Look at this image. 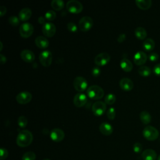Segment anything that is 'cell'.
I'll return each instance as SVG.
<instances>
[{
    "label": "cell",
    "mask_w": 160,
    "mask_h": 160,
    "mask_svg": "<svg viewBox=\"0 0 160 160\" xmlns=\"http://www.w3.org/2000/svg\"><path fill=\"white\" fill-rule=\"evenodd\" d=\"M33 136L31 131L24 129L21 131L17 136L16 143L17 144L22 148L28 146L32 141Z\"/></svg>",
    "instance_id": "obj_1"
},
{
    "label": "cell",
    "mask_w": 160,
    "mask_h": 160,
    "mask_svg": "<svg viewBox=\"0 0 160 160\" xmlns=\"http://www.w3.org/2000/svg\"><path fill=\"white\" fill-rule=\"evenodd\" d=\"M86 92L89 98L95 100L101 99L104 94L103 89L98 85L90 86L88 88Z\"/></svg>",
    "instance_id": "obj_2"
},
{
    "label": "cell",
    "mask_w": 160,
    "mask_h": 160,
    "mask_svg": "<svg viewBox=\"0 0 160 160\" xmlns=\"http://www.w3.org/2000/svg\"><path fill=\"white\" fill-rule=\"evenodd\" d=\"M142 135L148 141H154L158 138L159 132L156 128L152 126H147L142 131Z\"/></svg>",
    "instance_id": "obj_3"
},
{
    "label": "cell",
    "mask_w": 160,
    "mask_h": 160,
    "mask_svg": "<svg viewBox=\"0 0 160 160\" xmlns=\"http://www.w3.org/2000/svg\"><path fill=\"white\" fill-rule=\"evenodd\" d=\"M66 9L72 13H79L82 11L83 6L81 2L77 0H69L66 3Z\"/></svg>",
    "instance_id": "obj_4"
},
{
    "label": "cell",
    "mask_w": 160,
    "mask_h": 160,
    "mask_svg": "<svg viewBox=\"0 0 160 160\" xmlns=\"http://www.w3.org/2000/svg\"><path fill=\"white\" fill-rule=\"evenodd\" d=\"M93 25V20L89 16H83L82 17L78 22L79 28L82 31H89Z\"/></svg>",
    "instance_id": "obj_5"
},
{
    "label": "cell",
    "mask_w": 160,
    "mask_h": 160,
    "mask_svg": "<svg viewBox=\"0 0 160 160\" xmlns=\"http://www.w3.org/2000/svg\"><path fill=\"white\" fill-rule=\"evenodd\" d=\"M39 59L41 64L45 67L50 66L52 62V53L49 50L42 51L39 55Z\"/></svg>",
    "instance_id": "obj_6"
},
{
    "label": "cell",
    "mask_w": 160,
    "mask_h": 160,
    "mask_svg": "<svg viewBox=\"0 0 160 160\" xmlns=\"http://www.w3.org/2000/svg\"><path fill=\"white\" fill-rule=\"evenodd\" d=\"M34 31V27L29 22H24L19 27V34L23 38H28L32 35Z\"/></svg>",
    "instance_id": "obj_7"
},
{
    "label": "cell",
    "mask_w": 160,
    "mask_h": 160,
    "mask_svg": "<svg viewBox=\"0 0 160 160\" xmlns=\"http://www.w3.org/2000/svg\"><path fill=\"white\" fill-rule=\"evenodd\" d=\"M73 86L76 91L82 92L87 88L88 82L82 76H77L73 81Z\"/></svg>",
    "instance_id": "obj_8"
},
{
    "label": "cell",
    "mask_w": 160,
    "mask_h": 160,
    "mask_svg": "<svg viewBox=\"0 0 160 160\" xmlns=\"http://www.w3.org/2000/svg\"><path fill=\"white\" fill-rule=\"evenodd\" d=\"M91 109L94 115L99 116L104 113L106 109V106L105 102L101 101H98L93 103Z\"/></svg>",
    "instance_id": "obj_9"
},
{
    "label": "cell",
    "mask_w": 160,
    "mask_h": 160,
    "mask_svg": "<svg viewBox=\"0 0 160 160\" xmlns=\"http://www.w3.org/2000/svg\"><path fill=\"white\" fill-rule=\"evenodd\" d=\"M111 56L108 52H101L97 54L94 58V62L98 66H104L110 61Z\"/></svg>",
    "instance_id": "obj_10"
},
{
    "label": "cell",
    "mask_w": 160,
    "mask_h": 160,
    "mask_svg": "<svg viewBox=\"0 0 160 160\" xmlns=\"http://www.w3.org/2000/svg\"><path fill=\"white\" fill-rule=\"evenodd\" d=\"M56 26L51 22H46L42 27V32L47 37L53 36L56 33Z\"/></svg>",
    "instance_id": "obj_11"
},
{
    "label": "cell",
    "mask_w": 160,
    "mask_h": 160,
    "mask_svg": "<svg viewBox=\"0 0 160 160\" xmlns=\"http://www.w3.org/2000/svg\"><path fill=\"white\" fill-rule=\"evenodd\" d=\"M16 99L18 103L25 104L31 101L32 99V94L28 91H22L17 94Z\"/></svg>",
    "instance_id": "obj_12"
},
{
    "label": "cell",
    "mask_w": 160,
    "mask_h": 160,
    "mask_svg": "<svg viewBox=\"0 0 160 160\" xmlns=\"http://www.w3.org/2000/svg\"><path fill=\"white\" fill-rule=\"evenodd\" d=\"M65 134L64 131L59 128H54L50 132L51 139L55 142H60L64 138Z\"/></svg>",
    "instance_id": "obj_13"
},
{
    "label": "cell",
    "mask_w": 160,
    "mask_h": 160,
    "mask_svg": "<svg viewBox=\"0 0 160 160\" xmlns=\"http://www.w3.org/2000/svg\"><path fill=\"white\" fill-rule=\"evenodd\" d=\"M87 96L83 93H77L73 98L74 104L78 108L82 107L86 104L87 102Z\"/></svg>",
    "instance_id": "obj_14"
},
{
    "label": "cell",
    "mask_w": 160,
    "mask_h": 160,
    "mask_svg": "<svg viewBox=\"0 0 160 160\" xmlns=\"http://www.w3.org/2000/svg\"><path fill=\"white\" fill-rule=\"evenodd\" d=\"M148 59V56L146 54L142 51H139L136 52L134 55V62L136 65L140 66L144 64Z\"/></svg>",
    "instance_id": "obj_15"
},
{
    "label": "cell",
    "mask_w": 160,
    "mask_h": 160,
    "mask_svg": "<svg viewBox=\"0 0 160 160\" xmlns=\"http://www.w3.org/2000/svg\"><path fill=\"white\" fill-rule=\"evenodd\" d=\"M119 86L124 91H131L134 86L133 82L128 78H123L119 81Z\"/></svg>",
    "instance_id": "obj_16"
},
{
    "label": "cell",
    "mask_w": 160,
    "mask_h": 160,
    "mask_svg": "<svg viewBox=\"0 0 160 160\" xmlns=\"http://www.w3.org/2000/svg\"><path fill=\"white\" fill-rule=\"evenodd\" d=\"M20 56L22 59L27 62H31L33 61L35 58V55L34 52L28 49H23L21 52Z\"/></svg>",
    "instance_id": "obj_17"
},
{
    "label": "cell",
    "mask_w": 160,
    "mask_h": 160,
    "mask_svg": "<svg viewBox=\"0 0 160 160\" xmlns=\"http://www.w3.org/2000/svg\"><path fill=\"white\" fill-rule=\"evenodd\" d=\"M100 132L106 136L111 135L113 131V128L109 123L107 122H102L99 127Z\"/></svg>",
    "instance_id": "obj_18"
},
{
    "label": "cell",
    "mask_w": 160,
    "mask_h": 160,
    "mask_svg": "<svg viewBox=\"0 0 160 160\" xmlns=\"http://www.w3.org/2000/svg\"><path fill=\"white\" fill-rule=\"evenodd\" d=\"M143 160H156L157 158V154L156 151L152 149H145L141 154Z\"/></svg>",
    "instance_id": "obj_19"
},
{
    "label": "cell",
    "mask_w": 160,
    "mask_h": 160,
    "mask_svg": "<svg viewBox=\"0 0 160 160\" xmlns=\"http://www.w3.org/2000/svg\"><path fill=\"white\" fill-rule=\"evenodd\" d=\"M32 15L31 9L29 8H24L19 12V19L22 21L28 20Z\"/></svg>",
    "instance_id": "obj_20"
},
{
    "label": "cell",
    "mask_w": 160,
    "mask_h": 160,
    "mask_svg": "<svg viewBox=\"0 0 160 160\" xmlns=\"http://www.w3.org/2000/svg\"><path fill=\"white\" fill-rule=\"evenodd\" d=\"M35 44L38 48L44 49L49 46V41L44 36H38L35 39Z\"/></svg>",
    "instance_id": "obj_21"
},
{
    "label": "cell",
    "mask_w": 160,
    "mask_h": 160,
    "mask_svg": "<svg viewBox=\"0 0 160 160\" xmlns=\"http://www.w3.org/2000/svg\"><path fill=\"white\" fill-rule=\"evenodd\" d=\"M121 68L126 72H129L132 69V62L126 58H123L120 62Z\"/></svg>",
    "instance_id": "obj_22"
},
{
    "label": "cell",
    "mask_w": 160,
    "mask_h": 160,
    "mask_svg": "<svg viewBox=\"0 0 160 160\" xmlns=\"http://www.w3.org/2000/svg\"><path fill=\"white\" fill-rule=\"evenodd\" d=\"M135 2L136 5L142 10L149 9L152 4L151 0H136Z\"/></svg>",
    "instance_id": "obj_23"
},
{
    "label": "cell",
    "mask_w": 160,
    "mask_h": 160,
    "mask_svg": "<svg viewBox=\"0 0 160 160\" xmlns=\"http://www.w3.org/2000/svg\"><path fill=\"white\" fill-rule=\"evenodd\" d=\"M143 48L148 51L152 50L155 47V42L152 38H147L142 42Z\"/></svg>",
    "instance_id": "obj_24"
},
{
    "label": "cell",
    "mask_w": 160,
    "mask_h": 160,
    "mask_svg": "<svg viewBox=\"0 0 160 160\" xmlns=\"http://www.w3.org/2000/svg\"><path fill=\"white\" fill-rule=\"evenodd\" d=\"M134 34L139 39H144L147 36L146 30L142 27H138L134 30Z\"/></svg>",
    "instance_id": "obj_25"
},
{
    "label": "cell",
    "mask_w": 160,
    "mask_h": 160,
    "mask_svg": "<svg viewBox=\"0 0 160 160\" xmlns=\"http://www.w3.org/2000/svg\"><path fill=\"white\" fill-rule=\"evenodd\" d=\"M139 118L141 122L144 124H149L151 121V114L146 111H142L139 114Z\"/></svg>",
    "instance_id": "obj_26"
},
{
    "label": "cell",
    "mask_w": 160,
    "mask_h": 160,
    "mask_svg": "<svg viewBox=\"0 0 160 160\" xmlns=\"http://www.w3.org/2000/svg\"><path fill=\"white\" fill-rule=\"evenodd\" d=\"M138 73L144 77H147L149 76L151 74V69L149 67L146 66H141L139 68L138 70Z\"/></svg>",
    "instance_id": "obj_27"
},
{
    "label": "cell",
    "mask_w": 160,
    "mask_h": 160,
    "mask_svg": "<svg viewBox=\"0 0 160 160\" xmlns=\"http://www.w3.org/2000/svg\"><path fill=\"white\" fill-rule=\"evenodd\" d=\"M51 7L56 11L61 10L64 6V2L62 0H52L51 2Z\"/></svg>",
    "instance_id": "obj_28"
},
{
    "label": "cell",
    "mask_w": 160,
    "mask_h": 160,
    "mask_svg": "<svg viewBox=\"0 0 160 160\" xmlns=\"http://www.w3.org/2000/svg\"><path fill=\"white\" fill-rule=\"evenodd\" d=\"M116 99V96L113 93H109L106 95L104 98V102L105 103L111 105L115 102Z\"/></svg>",
    "instance_id": "obj_29"
},
{
    "label": "cell",
    "mask_w": 160,
    "mask_h": 160,
    "mask_svg": "<svg viewBox=\"0 0 160 160\" xmlns=\"http://www.w3.org/2000/svg\"><path fill=\"white\" fill-rule=\"evenodd\" d=\"M36 154L32 151H28L25 152L22 157V160H35Z\"/></svg>",
    "instance_id": "obj_30"
},
{
    "label": "cell",
    "mask_w": 160,
    "mask_h": 160,
    "mask_svg": "<svg viewBox=\"0 0 160 160\" xmlns=\"http://www.w3.org/2000/svg\"><path fill=\"white\" fill-rule=\"evenodd\" d=\"M18 124L19 127L24 128L28 124V119L24 116H20L18 119Z\"/></svg>",
    "instance_id": "obj_31"
},
{
    "label": "cell",
    "mask_w": 160,
    "mask_h": 160,
    "mask_svg": "<svg viewBox=\"0 0 160 160\" xmlns=\"http://www.w3.org/2000/svg\"><path fill=\"white\" fill-rule=\"evenodd\" d=\"M56 16V14L55 12L53 10H48L46 12L44 17L46 18V19L48 20V21H52L55 19Z\"/></svg>",
    "instance_id": "obj_32"
},
{
    "label": "cell",
    "mask_w": 160,
    "mask_h": 160,
    "mask_svg": "<svg viewBox=\"0 0 160 160\" xmlns=\"http://www.w3.org/2000/svg\"><path fill=\"white\" fill-rule=\"evenodd\" d=\"M9 22L13 26H16L19 23V19L16 16H11L8 18Z\"/></svg>",
    "instance_id": "obj_33"
},
{
    "label": "cell",
    "mask_w": 160,
    "mask_h": 160,
    "mask_svg": "<svg viewBox=\"0 0 160 160\" xmlns=\"http://www.w3.org/2000/svg\"><path fill=\"white\" fill-rule=\"evenodd\" d=\"M106 115L108 116V118L111 119V120H113L114 118H115V116H116V111H115V109L112 107L111 108H109L108 109V110L107 111V112H106Z\"/></svg>",
    "instance_id": "obj_34"
},
{
    "label": "cell",
    "mask_w": 160,
    "mask_h": 160,
    "mask_svg": "<svg viewBox=\"0 0 160 160\" xmlns=\"http://www.w3.org/2000/svg\"><path fill=\"white\" fill-rule=\"evenodd\" d=\"M142 146L140 142H136L133 144V151L136 153H139L142 151Z\"/></svg>",
    "instance_id": "obj_35"
},
{
    "label": "cell",
    "mask_w": 160,
    "mask_h": 160,
    "mask_svg": "<svg viewBox=\"0 0 160 160\" xmlns=\"http://www.w3.org/2000/svg\"><path fill=\"white\" fill-rule=\"evenodd\" d=\"M67 28H68V29L71 32H76L78 30L77 25L72 22H68L67 24Z\"/></svg>",
    "instance_id": "obj_36"
},
{
    "label": "cell",
    "mask_w": 160,
    "mask_h": 160,
    "mask_svg": "<svg viewBox=\"0 0 160 160\" xmlns=\"http://www.w3.org/2000/svg\"><path fill=\"white\" fill-rule=\"evenodd\" d=\"M0 155H1V158H0L1 160H3V159H6L8 156V150L4 148H1V149H0Z\"/></svg>",
    "instance_id": "obj_37"
},
{
    "label": "cell",
    "mask_w": 160,
    "mask_h": 160,
    "mask_svg": "<svg viewBox=\"0 0 160 160\" xmlns=\"http://www.w3.org/2000/svg\"><path fill=\"white\" fill-rule=\"evenodd\" d=\"M148 58L151 61H156L159 58V55L156 52H151L149 54Z\"/></svg>",
    "instance_id": "obj_38"
},
{
    "label": "cell",
    "mask_w": 160,
    "mask_h": 160,
    "mask_svg": "<svg viewBox=\"0 0 160 160\" xmlns=\"http://www.w3.org/2000/svg\"><path fill=\"white\" fill-rule=\"evenodd\" d=\"M152 71L154 74H156V76H160V63L157 64L154 66Z\"/></svg>",
    "instance_id": "obj_39"
},
{
    "label": "cell",
    "mask_w": 160,
    "mask_h": 160,
    "mask_svg": "<svg viewBox=\"0 0 160 160\" xmlns=\"http://www.w3.org/2000/svg\"><path fill=\"white\" fill-rule=\"evenodd\" d=\"M101 73V70L98 67H94L92 69V76L96 77L98 76Z\"/></svg>",
    "instance_id": "obj_40"
},
{
    "label": "cell",
    "mask_w": 160,
    "mask_h": 160,
    "mask_svg": "<svg viewBox=\"0 0 160 160\" xmlns=\"http://www.w3.org/2000/svg\"><path fill=\"white\" fill-rule=\"evenodd\" d=\"M125 39H126V34L124 33H122L118 36V41L119 42H122L125 40Z\"/></svg>",
    "instance_id": "obj_41"
},
{
    "label": "cell",
    "mask_w": 160,
    "mask_h": 160,
    "mask_svg": "<svg viewBox=\"0 0 160 160\" xmlns=\"http://www.w3.org/2000/svg\"><path fill=\"white\" fill-rule=\"evenodd\" d=\"M6 12V8L4 6H0V16H2Z\"/></svg>",
    "instance_id": "obj_42"
},
{
    "label": "cell",
    "mask_w": 160,
    "mask_h": 160,
    "mask_svg": "<svg viewBox=\"0 0 160 160\" xmlns=\"http://www.w3.org/2000/svg\"><path fill=\"white\" fill-rule=\"evenodd\" d=\"M0 62L1 64H4L6 62V58L2 54H0Z\"/></svg>",
    "instance_id": "obj_43"
},
{
    "label": "cell",
    "mask_w": 160,
    "mask_h": 160,
    "mask_svg": "<svg viewBox=\"0 0 160 160\" xmlns=\"http://www.w3.org/2000/svg\"><path fill=\"white\" fill-rule=\"evenodd\" d=\"M46 18L45 17H42V16H40L38 18V22L40 23V24H44L46 22H45V20Z\"/></svg>",
    "instance_id": "obj_44"
},
{
    "label": "cell",
    "mask_w": 160,
    "mask_h": 160,
    "mask_svg": "<svg viewBox=\"0 0 160 160\" xmlns=\"http://www.w3.org/2000/svg\"><path fill=\"white\" fill-rule=\"evenodd\" d=\"M0 44H1V48H0V51H2V43L1 41H0Z\"/></svg>",
    "instance_id": "obj_45"
},
{
    "label": "cell",
    "mask_w": 160,
    "mask_h": 160,
    "mask_svg": "<svg viewBox=\"0 0 160 160\" xmlns=\"http://www.w3.org/2000/svg\"><path fill=\"white\" fill-rule=\"evenodd\" d=\"M157 160H160V154L158 156V157L157 158Z\"/></svg>",
    "instance_id": "obj_46"
},
{
    "label": "cell",
    "mask_w": 160,
    "mask_h": 160,
    "mask_svg": "<svg viewBox=\"0 0 160 160\" xmlns=\"http://www.w3.org/2000/svg\"><path fill=\"white\" fill-rule=\"evenodd\" d=\"M43 160H51V159H44Z\"/></svg>",
    "instance_id": "obj_47"
}]
</instances>
